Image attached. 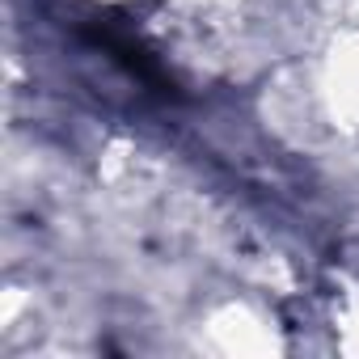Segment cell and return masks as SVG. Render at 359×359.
<instances>
[{
	"instance_id": "1",
	"label": "cell",
	"mask_w": 359,
	"mask_h": 359,
	"mask_svg": "<svg viewBox=\"0 0 359 359\" xmlns=\"http://www.w3.org/2000/svg\"><path fill=\"white\" fill-rule=\"evenodd\" d=\"M93 43L110 55V60H118L140 85H152L156 93H173V81L165 76V68H161V60L140 43V39H131V34H123V30H114V26H93Z\"/></svg>"
}]
</instances>
